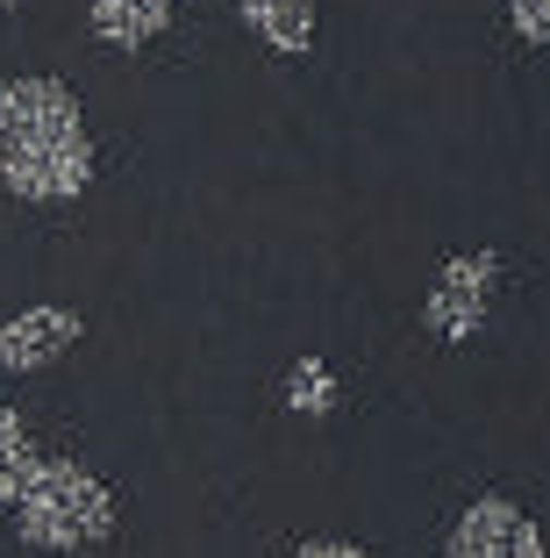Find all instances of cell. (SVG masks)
Returning a JSON list of instances; mask_svg holds the SVG:
<instances>
[{
	"label": "cell",
	"mask_w": 550,
	"mask_h": 558,
	"mask_svg": "<svg viewBox=\"0 0 550 558\" xmlns=\"http://www.w3.org/2000/svg\"><path fill=\"white\" fill-rule=\"evenodd\" d=\"M443 558H543V530H536L529 509H515L508 494H486L457 515Z\"/></svg>",
	"instance_id": "obj_4"
},
{
	"label": "cell",
	"mask_w": 550,
	"mask_h": 558,
	"mask_svg": "<svg viewBox=\"0 0 550 558\" xmlns=\"http://www.w3.org/2000/svg\"><path fill=\"white\" fill-rule=\"evenodd\" d=\"M293 558H365L357 544H343V537H315V544H301Z\"/></svg>",
	"instance_id": "obj_11"
},
{
	"label": "cell",
	"mask_w": 550,
	"mask_h": 558,
	"mask_svg": "<svg viewBox=\"0 0 550 558\" xmlns=\"http://www.w3.org/2000/svg\"><path fill=\"white\" fill-rule=\"evenodd\" d=\"M80 337H86L80 308L36 301V308H22L15 323H0V365H8V373H44V365H58Z\"/></svg>",
	"instance_id": "obj_5"
},
{
	"label": "cell",
	"mask_w": 550,
	"mask_h": 558,
	"mask_svg": "<svg viewBox=\"0 0 550 558\" xmlns=\"http://www.w3.org/2000/svg\"><path fill=\"white\" fill-rule=\"evenodd\" d=\"M243 29L258 36L265 50H279V58H308L315 44V0H236Z\"/></svg>",
	"instance_id": "obj_6"
},
{
	"label": "cell",
	"mask_w": 550,
	"mask_h": 558,
	"mask_svg": "<svg viewBox=\"0 0 550 558\" xmlns=\"http://www.w3.org/2000/svg\"><path fill=\"white\" fill-rule=\"evenodd\" d=\"M8 509H15V537L36 551H86L114 530V494L72 459H36Z\"/></svg>",
	"instance_id": "obj_2"
},
{
	"label": "cell",
	"mask_w": 550,
	"mask_h": 558,
	"mask_svg": "<svg viewBox=\"0 0 550 558\" xmlns=\"http://www.w3.org/2000/svg\"><path fill=\"white\" fill-rule=\"evenodd\" d=\"M0 8H15V0H0Z\"/></svg>",
	"instance_id": "obj_12"
},
{
	"label": "cell",
	"mask_w": 550,
	"mask_h": 558,
	"mask_svg": "<svg viewBox=\"0 0 550 558\" xmlns=\"http://www.w3.org/2000/svg\"><path fill=\"white\" fill-rule=\"evenodd\" d=\"M0 186L44 208L94 186V136L65 80H0Z\"/></svg>",
	"instance_id": "obj_1"
},
{
	"label": "cell",
	"mask_w": 550,
	"mask_h": 558,
	"mask_svg": "<svg viewBox=\"0 0 550 558\" xmlns=\"http://www.w3.org/2000/svg\"><path fill=\"white\" fill-rule=\"evenodd\" d=\"M493 287H501V258H493V251H457V258L437 272L429 301H421V323L437 329L443 344H472V337L486 329Z\"/></svg>",
	"instance_id": "obj_3"
},
{
	"label": "cell",
	"mask_w": 550,
	"mask_h": 558,
	"mask_svg": "<svg viewBox=\"0 0 550 558\" xmlns=\"http://www.w3.org/2000/svg\"><path fill=\"white\" fill-rule=\"evenodd\" d=\"M179 0H86V22L108 50H144L150 36H164Z\"/></svg>",
	"instance_id": "obj_7"
},
{
	"label": "cell",
	"mask_w": 550,
	"mask_h": 558,
	"mask_svg": "<svg viewBox=\"0 0 550 558\" xmlns=\"http://www.w3.org/2000/svg\"><path fill=\"white\" fill-rule=\"evenodd\" d=\"M29 465H36V444H29V429H22V415H15V409H0V509H8V501L22 494Z\"/></svg>",
	"instance_id": "obj_8"
},
{
	"label": "cell",
	"mask_w": 550,
	"mask_h": 558,
	"mask_svg": "<svg viewBox=\"0 0 550 558\" xmlns=\"http://www.w3.org/2000/svg\"><path fill=\"white\" fill-rule=\"evenodd\" d=\"M286 401L301 415H329V409H337V373H329V359H301V365H293Z\"/></svg>",
	"instance_id": "obj_9"
},
{
	"label": "cell",
	"mask_w": 550,
	"mask_h": 558,
	"mask_svg": "<svg viewBox=\"0 0 550 558\" xmlns=\"http://www.w3.org/2000/svg\"><path fill=\"white\" fill-rule=\"evenodd\" d=\"M508 22H515L522 44H543L550 50V0H508Z\"/></svg>",
	"instance_id": "obj_10"
}]
</instances>
